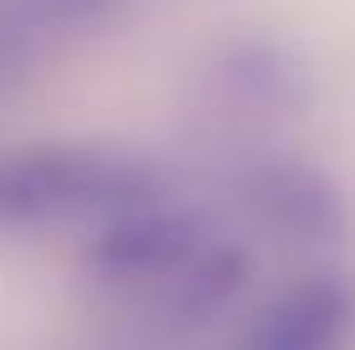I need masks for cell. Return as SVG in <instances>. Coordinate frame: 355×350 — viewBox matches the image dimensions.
I'll return each instance as SVG.
<instances>
[{"label": "cell", "mask_w": 355, "mask_h": 350, "mask_svg": "<svg viewBox=\"0 0 355 350\" xmlns=\"http://www.w3.org/2000/svg\"><path fill=\"white\" fill-rule=\"evenodd\" d=\"M88 268L134 315L191 324L237 299L248 252L201 211L160 196L88 237Z\"/></svg>", "instance_id": "cell-1"}, {"label": "cell", "mask_w": 355, "mask_h": 350, "mask_svg": "<svg viewBox=\"0 0 355 350\" xmlns=\"http://www.w3.org/2000/svg\"><path fill=\"white\" fill-rule=\"evenodd\" d=\"M350 340L355 279L340 268H309L242 320L232 350H350Z\"/></svg>", "instance_id": "cell-3"}, {"label": "cell", "mask_w": 355, "mask_h": 350, "mask_svg": "<svg viewBox=\"0 0 355 350\" xmlns=\"http://www.w3.org/2000/svg\"><path fill=\"white\" fill-rule=\"evenodd\" d=\"M237 201L258 227H268L273 237L284 232L288 243H335L345 232L340 191L293 155H263V160L242 165Z\"/></svg>", "instance_id": "cell-4"}, {"label": "cell", "mask_w": 355, "mask_h": 350, "mask_svg": "<svg viewBox=\"0 0 355 350\" xmlns=\"http://www.w3.org/2000/svg\"><path fill=\"white\" fill-rule=\"evenodd\" d=\"M170 196L160 165L119 144L0 150V232H88Z\"/></svg>", "instance_id": "cell-2"}]
</instances>
